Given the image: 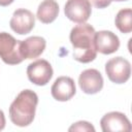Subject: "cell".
Here are the masks:
<instances>
[{"label":"cell","instance_id":"obj_1","mask_svg":"<svg viewBox=\"0 0 132 132\" xmlns=\"http://www.w3.org/2000/svg\"><path fill=\"white\" fill-rule=\"evenodd\" d=\"M95 29L90 24H79L71 29L70 42L73 46V58L80 63H90L95 60Z\"/></svg>","mask_w":132,"mask_h":132},{"label":"cell","instance_id":"obj_2","mask_svg":"<svg viewBox=\"0 0 132 132\" xmlns=\"http://www.w3.org/2000/svg\"><path fill=\"white\" fill-rule=\"evenodd\" d=\"M38 96L32 90H24L18 94L9 107L10 121L19 127L29 126L35 117Z\"/></svg>","mask_w":132,"mask_h":132},{"label":"cell","instance_id":"obj_3","mask_svg":"<svg viewBox=\"0 0 132 132\" xmlns=\"http://www.w3.org/2000/svg\"><path fill=\"white\" fill-rule=\"evenodd\" d=\"M0 58L9 65H16L23 62L24 58L21 54V40H16L12 35L0 33Z\"/></svg>","mask_w":132,"mask_h":132},{"label":"cell","instance_id":"obj_4","mask_svg":"<svg viewBox=\"0 0 132 132\" xmlns=\"http://www.w3.org/2000/svg\"><path fill=\"white\" fill-rule=\"evenodd\" d=\"M105 73L110 81L114 84H124L130 78L131 64L123 57L112 58L105 64Z\"/></svg>","mask_w":132,"mask_h":132},{"label":"cell","instance_id":"obj_5","mask_svg":"<svg viewBox=\"0 0 132 132\" xmlns=\"http://www.w3.org/2000/svg\"><path fill=\"white\" fill-rule=\"evenodd\" d=\"M53 67L46 60L39 59L30 63L27 67V75L31 82L37 86H45L53 77Z\"/></svg>","mask_w":132,"mask_h":132},{"label":"cell","instance_id":"obj_6","mask_svg":"<svg viewBox=\"0 0 132 132\" xmlns=\"http://www.w3.org/2000/svg\"><path fill=\"white\" fill-rule=\"evenodd\" d=\"M65 15L77 24L86 23L92 13L91 3L88 0H68L64 7Z\"/></svg>","mask_w":132,"mask_h":132},{"label":"cell","instance_id":"obj_7","mask_svg":"<svg viewBox=\"0 0 132 132\" xmlns=\"http://www.w3.org/2000/svg\"><path fill=\"white\" fill-rule=\"evenodd\" d=\"M100 126L103 132H130L132 130L128 118L120 111H111L102 117Z\"/></svg>","mask_w":132,"mask_h":132},{"label":"cell","instance_id":"obj_8","mask_svg":"<svg viewBox=\"0 0 132 132\" xmlns=\"http://www.w3.org/2000/svg\"><path fill=\"white\" fill-rule=\"evenodd\" d=\"M10 28L16 34L25 35L31 32L35 26V16L34 14L25 8L16 9L9 22Z\"/></svg>","mask_w":132,"mask_h":132},{"label":"cell","instance_id":"obj_9","mask_svg":"<svg viewBox=\"0 0 132 132\" xmlns=\"http://www.w3.org/2000/svg\"><path fill=\"white\" fill-rule=\"evenodd\" d=\"M103 77L97 69H86L78 77V85L81 91L86 94H97L103 88Z\"/></svg>","mask_w":132,"mask_h":132},{"label":"cell","instance_id":"obj_10","mask_svg":"<svg viewBox=\"0 0 132 132\" xmlns=\"http://www.w3.org/2000/svg\"><path fill=\"white\" fill-rule=\"evenodd\" d=\"M76 92L74 80L69 76L58 77L51 88V93L57 101H68Z\"/></svg>","mask_w":132,"mask_h":132},{"label":"cell","instance_id":"obj_11","mask_svg":"<svg viewBox=\"0 0 132 132\" xmlns=\"http://www.w3.org/2000/svg\"><path fill=\"white\" fill-rule=\"evenodd\" d=\"M95 46L97 52L103 55H110L119 50L120 39L111 31L102 30L95 33Z\"/></svg>","mask_w":132,"mask_h":132},{"label":"cell","instance_id":"obj_12","mask_svg":"<svg viewBox=\"0 0 132 132\" xmlns=\"http://www.w3.org/2000/svg\"><path fill=\"white\" fill-rule=\"evenodd\" d=\"M46 41L41 36H31L21 40V54L24 59H35L45 50Z\"/></svg>","mask_w":132,"mask_h":132},{"label":"cell","instance_id":"obj_13","mask_svg":"<svg viewBox=\"0 0 132 132\" xmlns=\"http://www.w3.org/2000/svg\"><path fill=\"white\" fill-rule=\"evenodd\" d=\"M59 14V5L55 0H43L37 8V19L43 24L53 23Z\"/></svg>","mask_w":132,"mask_h":132},{"label":"cell","instance_id":"obj_14","mask_svg":"<svg viewBox=\"0 0 132 132\" xmlns=\"http://www.w3.org/2000/svg\"><path fill=\"white\" fill-rule=\"evenodd\" d=\"M117 28L122 33H130L132 31V10L131 8L121 9L114 20Z\"/></svg>","mask_w":132,"mask_h":132},{"label":"cell","instance_id":"obj_15","mask_svg":"<svg viewBox=\"0 0 132 132\" xmlns=\"http://www.w3.org/2000/svg\"><path fill=\"white\" fill-rule=\"evenodd\" d=\"M68 130L69 131H84V132L92 131V132H94L95 128L92 124H90L87 121H79V122H76L75 124H73Z\"/></svg>","mask_w":132,"mask_h":132},{"label":"cell","instance_id":"obj_16","mask_svg":"<svg viewBox=\"0 0 132 132\" xmlns=\"http://www.w3.org/2000/svg\"><path fill=\"white\" fill-rule=\"evenodd\" d=\"M88 1L96 8H105L111 3L112 0H88Z\"/></svg>","mask_w":132,"mask_h":132},{"label":"cell","instance_id":"obj_17","mask_svg":"<svg viewBox=\"0 0 132 132\" xmlns=\"http://www.w3.org/2000/svg\"><path fill=\"white\" fill-rule=\"evenodd\" d=\"M5 127V117H4V112L0 109V131L3 130Z\"/></svg>","mask_w":132,"mask_h":132},{"label":"cell","instance_id":"obj_18","mask_svg":"<svg viewBox=\"0 0 132 132\" xmlns=\"http://www.w3.org/2000/svg\"><path fill=\"white\" fill-rule=\"evenodd\" d=\"M14 0H0V6H8L10 5Z\"/></svg>","mask_w":132,"mask_h":132},{"label":"cell","instance_id":"obj_19","mask_svg":"<svg viewBox=\"0 0 132 132\" xmlns=\"http://www.w3.org/2000/svg\"><path fill=\"white\" fill-rule=\"evenodd\" d=\"M112 1H119V2H121V1H128V0H112Z\"/></svg>","mask_w":132,"mask_h":132}]
</instances>
